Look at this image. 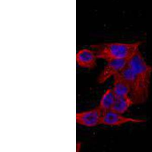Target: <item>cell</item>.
I'll use <instances>...</instances> for the list:
<instances>
[{"mask_svg":"<svg viewBox=\"0 0 152 152\" xmlns=\"http://www.w3.org/2000/svg\"><path fill=\"white\" fill-rule=\"evenodd\" d=\"M128 66L135 75V84L130 96L134 104H142L149 96L152 66L146 62L140 50L128 61Z\"/></svg>","mask_w":152,"mask_h":152,"instance_id":"1","label":"cell"},{"mask_svg":"<svg viewBox=\"0 0 152 152\" xmlns=\"http://www.w3.org/2000/svg\"><path fill=\"white\" fill-rule=\"evenodd\" d=\"M141 43L136 42L132 43L110 42L93 45L97 58L109 61L117 59L129 60L137 52L140 50Z\"/></svg>","mask_w":152,"mask_h":152,"instance_id":"2","label":"cell"},{"mask_svg":"<svg viewBox=\"0 0 152 152\" xmlns=\"http://www.w3.org/2000/svg\"><path fill=\"white\" fill-rule=\"evenodd\" d=\"M103 112L99 106L91 109L77 112L75 115L76 122L86 127H95L102 124Z\"/></svg>","mask_w":152,"mask_h":152,"instance_id":"3","label":"cell"},{"mask_svg":"<svg viewBox=\"0 0 152 152\" xmlns=\"http://www.w3.org/2000/svg\"><path fill=\"white\" fill-rule=\"evenodd\" d=\"M145 120L139 118H134L124 116L123 114L118 113L112 110H109L103 113L102 124L114 126H120L126 124H139L145 122Z\"/></svg>","mask_w":152,"mask_h":152,"instance_id":"4","label":"cell"},{"mask_svg":"<svg viewBox=\"0 0 152 152\" xmlns=\"http://www.w3.org/2000/svg\"><path fill=\"white\" fill-rule=\"evenodd\" d=\"M128 60L125 59H117L107 61L98 77L97 80L99 83L103 84L112 77H113L119 74L128 66Z\"/></svg>","mask_w":152,"mask_h":152,"instance_id":"5","label":"cell"},{"mask_svg":"<svg viewBox=\"0 0 152 152\" xmlns=\"http://www.w3.org/2000/svg\"><path fill=\"white\" fill-rule=\"evenodd\" d=\"M97 56L94 50L84 48L76 54V62L81 68L92 69L96 66Z\"/></svg>","mask_w":152,"mask_h":152,"instance_id":"6","label":"cell"},{"mask_svg":"<svg viewBox=\"0 0 152 152\" xmlns=\"http://www.w3.org/2000/svg\"><path fill=\"white\" fill-rule=\"evenodd\" d=\"M113 85L112 89L116 98L130 96V87L119 74L113 77Z\"/></svg>","mask_w":152,"mask_h":152,"instance_id":"7","label":"cell"},{"mask_svg":"<svg viewBox=\"0 0 152 152\" xmlns=\"http://www.w3.org/2000/svg\"><path fill=\"white\" fill-rule=\"evenodd\" d=\"M116 100V97L112 88H107L103 94L98 105L103 113L111 110Z\"/></svg>","mask_w":152,"mask_h":152,"instance_id":"8","label":"cell"},{"mask_svg":"<svg viewBox=\"0 0 152 152\" xmlns=\"http://www.w3.org/2000/svg\"><path fill=\"white\" fill-rule=\"evenodd\" d=\"M134 104V102L130 96L116 98L114 104L111 110L118 113H125Z\"/></svg>","mask_w":152,"mask_h":152,"instance_id":"9","label":"cell"},{"mask_svg":"<svg viewBox=\"0 0 152 152\" xmlns=\"http://www.w3.org/2000/svg\"><path fill=\"white\" fill-rule=\"evenodd\" d=\"M81 148V144L80 142H78L76 144V152H80Z\"/></svg>","mask_w":152,"mask_h":152,"instance_id":"10","label":"cell"}]
</instances>
